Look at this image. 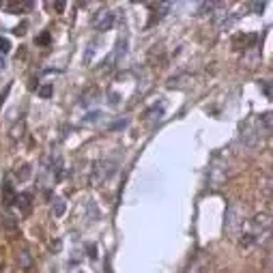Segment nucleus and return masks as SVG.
Returning a JSON list of instances; mask_svg holds the SVG:
<instances>
[{
  "label": "nucleus",
  "instance_id": "f257e3e1",
  "mask_svg": "<svg viewBox=\"0 0 273 273\" xmlns=\"http://www.w3.org/2000/svg\"><path fill=\"white\" fill-rule=\"evenodd\" d=\"M245 224H248V230L243 232V239H241V243L245 248H252V245L260 243L263 239L269 241V237H271V215L269 213L254 215L252 220H248Z\"/></svg>",
  "mask_w": 273,
  "mask_h": 273
},
{
  "label": "nucleus",
  "instance_id": "f03ea898",
  "mask_svg": "<svg viewBox=\"0 0 273 273\" xmlns=\"http://www.w3.org/2000/svg\"><path fill=\"white\" fill-rule=\"evenodd\" d=\"M243 217V211L239 209L237 205H230L228 206V211H226V232H230V234H239L243 230V224L245 220H241Z\"/></svg>",
  "mask_w": 273,
  "mask_h": 273
},
{
  "label": "nucleus",
  "instance_id": "7ed1b4c3",
  "mask_svg": "<svg viewBox=\"0 0 273 273\" xmlns=\"http://www.w3.org/2000/svg\"><path fill=\"white\" fill-rule=\"evenodd\" d=\"M183 273H211V256L209 252H198L189 260Z\"/></svg>",
  "mask_w": 273,
  "mask_h": 273
},
{
  "label": "nucleus",
  "instance_id": "20e7f679",
  "mask_svg": "<svg viewBox=\"0 0 273 273\" xmlns=\"http://www.w3.org/2000/svg\"><path fill=\"white\" fill-rule=\"evenodd\" d=\"M112 26H114V13L112 11H101L95 20V28L103 32V30H110Z\"/></svg>",
  "mask_w": 273,
  "mask_h": 273
},
{
  "label": "nucleus",
  "instance_id": "39448f33",
  "mask_svg": "<svg viewBox=\"0 0 273 273\" xmlns=\"http://www.w3.org/2000/svg\"><path fill=\"white\" fill-rule=\"evenodd\" d=\"M15 196H18V194L13 192V187H11V183H9V181H4V183H2V203L7 205V206L15 205Z\"/></svg>",
  "mask_w": 273,
  "mask_h": 273
},
{
  "label": "nucleus",
  "instance_id": "423d86ee",
  "mask_svg": "<svg viewBox=\"0 0 273 273\" xmlns=\"http://www.w3.org/2000/svg\"><path fill=\"white\" fill-rule=\"evenodd\" d=\"M30 203H32V194L30 192H22L15 196V205L20 206V209H30Z\"/></svg>",
  "mask_w": 273,
  "mask_h": 273
},
{
  "label": "nucleus",
  "instance_id": "0eeeda50",
  "mask_svg": "<svg viewBox=\"0 0 273 273\" xmlns=\"http://www.w3.org/2000/svg\"><path fill=\"white\" fill-rule=\"evenodd\" d=\"M15 174H18L20 181H26V179L30 177V166H28V163H24L22 168H18V172H15Z\"/></svg>",
  "mask_w": 273,
  "mask_h": 273
},
{
  "label": "nucleus",
  "instance_id": "6e6552de",
  "mask_svg": "<svg viewBox=\"0 0 273 273\" xmlns=\"http://www.w3.org/2000/svg\"><path fill=\"white\" fill-rule=\"evenodd\" d=\"M2 224H4V228H7V230H15V228H18V222H15L13 215H7L2 220Z\"/></svg>",
  "mask_w": 273,
  "mask_h": 273
},
{
  "label": "nucleus",
  "instance_id": "1a4fd4ad",
  "mask_svg": "<svg viewBox=\"0 0 273 273\" xmlns=\"http://www.w3.org/2000/svg\"><path fill=\"white\" fill-rule=\"evenodd\" d=\"M32 7V2H24V4H9V11H11V13H18V11H20V13H22V11H24V9H30Z\"/></svg>",
  "mask_w": 273,
  "mask_h": 273
},
{
  "label": "nucleus",
  "instance_id": "9d476101",
  "mask_svg": "<svg viewBox=\"0 0 273 273\" xmlns=\"http://www.w3.org/2000/svg\"><path fill=\"white\" fill-rule=\"evenodd\" d=\"M52 92H54V86L52 84H46V86H41V89H39V97L47 99V97H52Z\"/></svg>",
  "mask_w": 273,
  "mask_h": 273
},
{
  "label": "nucleus",
  "instance_id": "9b49d317",
  "mask_svg": "<svg viewBox=\"0 0 273 273\" xmlns=\"http://www.w3.org/2000/svg\"><path fill=\"white\" fill-rule=\"evenodd\" d=\"M65 209H67V205H65L63 200H56V203H54V215L56 217H61L65 213Z\"/></svg>",
  "mask_w": 273,
  "mask_h": 273
},
{
  "label": "nucleus",
  "instance_id": "f8f14e48",
  "mask_svg": "<svg viewBox=\"0 0 273 273\" xmlns=\"http://www.w3.org/2000/svg\"><path fill=\"white\" fill-rule=\"evenodd\" d=\"M258 121H263V125H265V134H269V132H271V114L265 112L263 116L258 118Z\"/></svg>",
  "mask_w": 273,
  "mask_h": 273
},
{
  "label": "nucleus",
  "instance_id": "ddd939ff",
  "mask_svg": "<svg viewBox=\"0 0 273 273\" xmlns=\"http://www.w3.org/2000/svg\"><path fill=\"white\" fill-rule=\"evenodd\" d=\"M9 52H11V43H9V39L0 37V54H9Z\"/></svg>",
  "mask_w": 273,
  "mask_h": 273
},
{
  "label": "nucleus",
  "instance_id": "4468645a",
  "mask_svg": "<svg viewBox=\"0 0 273 273\" xmlns=\"http://www.w3.org/2000/svg\"><path fill=\"white\" fill-rule=\"evenodd\" d=\"M52 41V37H50V32H43V35H39L37 37V43H39V46H47V43Z\"/></svg>",
  "mask_w": 273,
  "mask_h": 273
},
{
  "label": "nucleus",
  "instance_id": "2eb2a0df",
  "mask_svg": "<svg viewBox=\"0 0 273 273\" xmlns=\"http://www.w3.org/2000/svg\"><path fill=\"white\" fill-rule=\"evenodd\" d=\"M260 89H263L267 99H271V84H269V82H260Z\"/></svg>",
  "mask_w": 273,
  "mask_h": 273
},
{
  "label": "nucleus",
  "instance_id": "dca6fc26",
  "mask_svg": "<svg viewBox=\"0 0 273 273\" xmlns=\"http://www.w3.org/2000/svg\"><path fill=\"white\" fill-rule=\"evenodd\" d=\"M20 260H22V267H30V256H28V252H22V256H20Z\"/></svg>",
  "mask_w": 273,
  "mask_h": 273
},
{
  "label": "nucleus",
  "instance_id": "f3484780",
  "mask_svg": "<svg viewBox=\"0 0 273 273\" xmlns=\"http://www.w3.org/2000/svg\"><path fill=\"white\" fill-rule=\"evenodd\" d=\"M13 35H18V37H24V35H26V24H20V26H15V28H13Z\"/></svg>",
  "mask_w": 273,
  "mask_h": 273
},
{
  "label": "nucleus",
  "instance_id": "a211bd4d",
  "mask_svg": "<svg viewBox=\"0 0 273 273\" xmlns=\"http://www.w3.org/2000/svg\"><path fill=\"white\" fill-rule=\"evenodd\" d=\"M86 252H89L91 258H97V248L95 245H86Z\"/></svg>",
  "mask_w": 273,
  "mask_h": 273
},
{
  "label": "nucleus",
  "instance_id": "6ab92c4d",
  "mask_svg": "<svg viewBox=\"0 0 273 273\" xmlns=\"http://www.w3.org/2000/svg\"><path fill=\"white\" fill-rule=\"evenodd\" d=\"M97 118H99V112H91V114H86V121H91V123H95Z\"/></svg>",
  "mask_w": 273,
  "mask_h": 273
},
{
  "label": "nucleus",
  "instance_id": "aec40b11",
  "mask_svg": "<svg viewBox=\"0 0 273 273\" xmlns=\"http://www.w3.org/2000/svg\"><path fill=\"white\" fill-rule=\"evenodd\" d=\"M252 9L256 11V13H260V11L265 9V2H254V4H252Z\"/></svg>",
  "mask_w": 273,
  "mask_h": 273
},
{
  "label": "nucleus",
  "instance_id": "412c9836",
  "mask_svg": "<svg viewBox=\"0 0 273 273\" xmlns=\"http://www.w3.org/2000/svg\"><path fill=\"white\" fill-rule=\"evenodd\" d=\"M65 7H67V4H65V2H54V9H56L58 13H63V11H65Z\"/></svg>",
  "mask_w": 273,
  "mask_h": 273
},
{
  "label": "nucleus",
  "instance_id": "4be33fe9",
  "mask_svg": "<svg viewBox=\"0 0 273 273\" xmlns=\"http://www.w3.org/2000/svg\"><path fill=\"white\" fill-rule=\"evenodd\" d=\"M125 125H127V121H118V123H116V125H114V127H112V129H123Z\"/></svg>",
  "mask_w": 273,
  "mask_h": 273
}]
</instances>
